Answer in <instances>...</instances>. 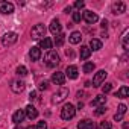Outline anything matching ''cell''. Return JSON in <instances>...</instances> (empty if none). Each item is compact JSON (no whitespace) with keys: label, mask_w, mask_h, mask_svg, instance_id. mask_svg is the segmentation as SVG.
<instances>
[{"label":"cell","mask_w":129,"mask_h":129,"mask_svg":"<svg viewBox=\"0 0 129 129\" xmlns=\"http://www.w3.org/2000/svg\"><path fill=\"white\" fill-rule=\"evenodd\" d=\"M44 61H46V64H47L49 67H56L61 59H59V55L55 50H49L46 53V56H44Z\"/></svg>","instance_id":"6da1fadb"},{"label":"cell","mask_w":129,"mask_h":129,"mask_svg":"<svg viewBox=\"0 0 129 129\" xmlns=\"http://www.w3.org/2000/svg\"><path fill=\"white\" fill-rule=\"evenodd\" d=\"M75 114H76V108L72 103H66L64 108L61 109V118L62 120H70L75 117Z\"/></svg>","instance_id":"7a4b0ae2"},{"label":"cell","mask_w":129,"mask_h":129,"mask_svg":"<svg viewBox=\"0 0 129 129\" xmlns=\"http://www.w3.org/2000/svg\"><path fill=\"white\" fill-rule=\"evenodd\" d=\"M30 37L34 40H43V38H46V26L41 24V23L35 24L32 27V30H30Z\"/></svg>","instance_id":"3957f363"},{"label":"cell","mask_w":129,"mask_h":129,"mask_svg":"<svg viewBox=\"0 0 129 129\" xmlns=\"http://www.w3.org/2000/svg\"><path fill=\"white\" fill-rule=\"evenodd\" d=\"M67 97H69V88L61 87V88H59V91L53 94V97H52V103H61V102L66 100Z\"/></svg>","instance_id":"277c9868"},{"label":"cell","mask_w":129,"mask_h":129,"mask_svg":"<svg viewBox=\"0 0 129 129\" xmlns=\"http://www.w3.org/2000/svg\"><path fill=\"white\" fill-rule=\"evenodd\" d=\"M17 40H18V35H17L15 32H6V34L2 37L3 46H12V44L17 43Z\"/></svg>","instance_id":"5b68a950"},{"label":"cell","mask_w":129,"mask_h":129,"mask_svg":"<svg viewBox=\"0 0 129 129\" xmlns=\"http://www.w3.org/2000/svg\"><path fill=\"white\" fill-rule=\"evenodd\" d=\"M106 76H108V73H106L105 70H99V72L94 75V78H93V87H100V85L105 82Z\"/></svg>","instance_id":"8992f818"},{"label":"cell","mask_w":129,"mask_h":129,"mask_svg":"<svg viewBox=\"0 0 129 129\" xmlns=\"http://www.w3.org/2000/svg\"><path fill=\"white\" fill-rule=\"evenodd\" d=\"M82 20H85L88 24H94V23L99 20V17H97V14L93 12V11H84V14H82Z\"/></svg>","instance_id":"52a82bcc"},{"label":"cell","mask_w":129,"mask_h":129,"mask_svg":"<svg viewBox=\"0 0 129 129\" xmlns=\"http://www.w3.org/2000/svg\"><path fill=\"white\" fill-rule=\"evenodd\" d=\"M24 87H26V84H24L23 81H20V79L12 81V84H11V90H12L14 93H17V94L23 93V91H24Z\"/></svg>","instance_id":"ba28073f"},{"label":"cell","mask_w":129,"mask_h":129,"mask_svg":"<svg viewBox=\"0 0 129 129\" xmlns=\"http://www.w3.org/2000/svg\"><path fill=\"white\" fill-rule=\"evenodd\" d=\"M0 12L2 14H12L14 12V5L2 0V2H0Z\"/></svg>","instance_id":"9c48e42d"},{"label":"cell","mask_w":129,"mask_h":129,"mask_svg":"<svg viewBox=\"0 0 129 129\" xmlns=\"http://www.w3.org/2000/svg\"><path fill=\"white\" fill-rule=\"evenodd\" d=\"M78 129H96V123L90 118H85L78 123Z\"/></svg>","instance_id":"30bf717a"},{"label":"cell","mask_w":129,"mask_h":129,"mask_svg":"<svg viewBox=\"0 0 129 129\" xmlns=\"http://www.w3.org/2000/svg\"><path fill=\"white\" fill-rule=\"evenodd\" d=\"M52 82L56 84V85H64V82H66V75L61 73V72L53 73V76H52Z\"/></svg>","instance_id":"8fae6325"},{"label":"cell","mask_w":129,"mask_h":129,"mask_svg":"<svg viewBox=\"0 0 129 129\" xmlns=\"http://www.w3.org/2000/svg\"><path fill=\"white\" fill-rule=\"evenodd\" d=\"M24 114H26V117H27L29 120H34V118H37V117H38V111H37V108H35V106H32V105L26 106Z\"/></svg>","instance_id":"7c38bea8"},{"label":"cell","mask_w":129,"mask_h":129,"mask_svg":"<svg viewBox=\"0 0 129 129\" xmlns=\"http://www.w3.org/2000/svg\"><path fill=\"white\" fill-rule=\"evenodd\" d=\"M126 109H127L126 105H123V103L118 105V109H117V112L114 114V120H115V121H121L123 117H124V114H126Z\"/></svg>","instance_id":"4fadbf2b"},{"label":"cell","mask_w":129,"mask_h":129,"mask_svg":"<svg viewBox=\"0 0 129 129\" xmlns=\"http://www.w3.org/2000/svg\"><path fill=\"white\" fill-rule=\"evenodd\" d=\"M24 117H26L24 109H18V111H15L14 115H12V121H14L15 124H18V123H21V121L24 120Z\"/></svg>","instance_id":"5bb4252c"},{"label":"cell","mask_w":129,"mask_h":129,"mask_svg":"<svg viewBox=\"0 0 129 129\" xmlns=\"http://www.w3.org/2000/svg\"><path fill=\"white\" fill-rule=\"evenodd\" d=\"M126 11V5L123 2H117L112 5V14H123Z\"/></svg>","instance_id":"9a60e30c"},{"label":"cell","mask_w":129,"mask_h":129,"mask_svg":"<svg viewBox=\"0 0 129 129\" xmlns=\"http://www.w3.org/2000/svg\"><path fill=\"white\" fill-rule=\"evenodd\" d=\"M52 46H53V43H52V40L50 38H43V40H40V49H44V50H52Z\"/></svg>","instance_id":"2e32d148"},{"label":"cell","mask_w":129,"mask_h":129,"mask_svg":"<svg viewBox=\"0 0 129 129\" xmlns=\"http://www.w3.org/2000/svg\"><path fill=\"white\" fill-rule=\"evenodd\" d=\"M29 56H30L32 61H38L41 58V49L40 47H32L30 52H29Z\"/></svg>","instance_id":"e0dca14e"},{"label":"cell","mask_w":129,"mask_h":129,"mask_svg":"<svg viewBox=\"0 0 129 129\" xmlns=\"http://www.w3.org/2000/svg\"><path fill=\"white\" fill-rule=\"evenodd\" d=\"M50 32L53 34V35H58V34H61V24H59V21L55 18V20H52V24H50Z\"/></svg>","instance_id":"ac0fdd59"},{"label":"cell","mask_w":129,"mask_h":129,"mask_svg":"<svg viewBox=\"0 0 129 129\" xmlns=\"http://www.w3.org/2000/svg\"><path fill=\"white\" fill-rule=\"evenodd\" d=\"M90 55H91L90 47H88V46H82V47H81V52H79L81 59H82V61H85V59H88V58H90Z\"/></svg>","instance_id":"d6986e66"},{"label":"cell","mask_w":129,"mask_h":129,"mask_svg":"<svg viewBox=\"0 0 129 129\" xmlns=\"http://www.w3.org/2000/svg\"><path fill=\"white\" fill-rule=\"evenodd\" d=\"M66 73H67V76L70 79H76L78 78V67L76 66H69L67 70H66Z\"/></svg>","instance_id":"ffe728a7"},{"label":"cell","mask_w":129,"mask_h":129,"mask_svg":"<svg viewBox=\"0 0 129 129\" xmlns=\"http://www.w3.org/2000/svg\"><path fill=\"white\" fill-rule=\"evenodd\" d=\"M106 103V97H105V94H99V96H96V99H93V102H91V105H94V106H97V105H105Z\"/></svg>","instance_id":"44dd1931"},{"label":"cell","mask_w":129,"mask_h":129,"mask_svg":"<svg viewBox=\"0 0 129 129\" xmlns=\"http://www.w3.org/2000/svg\"><path fill=\"white\" fill-rule=\"evenodd\" d=\"M81 40H82L81 32H73V34L70 35V38H69V41H70L72 44H78V43H81Z\"/></svg>","instance_id":"7402d4cb"},{"label":"cell","mask_w":129,"mask_h":129,"mask_svg":"<svg viewBox=\"0 0 129 129\" xmlns=\"http://www.w3.org/2000/svg\"><path fill=\"white\" fill-rule=\"evenodd\" d=\"M90 47H91L93 50H100V49H102V41L97 40V38H93V40L90 41ZM91 49H90V50H91Z\"/></svg>","instance_id":"603a6c76"},{"label":"cell","mask_w":129,"mask_h":129,"mask_svg":"<svg viewBox=\"0 0 129 129\" xmlns=\"http://www.w3.org/2000/svg\"><path fill=\"white\" fill-rule=\"evenodd\" d=\"M129 96V88L126 87V85H123L118 91H117V97H120V99H126Z\"/></svg>","instance_id":"cb8c5ba5"},{"label":"cell","mask_w":129,"mask_h":129,"mask_svg":"<svg viewBox=\"0 0 129 129\" xmlns=\"http://www.w3.org/2000/svg\"><path fill=\"white\" fill-rule=\"evenodd\" d=\"M64 41H66V35H64L62 32H61V34H58V35H56V38H55V44H56V47H61V46L64 44Z\"/></svg>","instance_id":"d4e9b609"},{"label":"cell","mask_w":129,"mask_h":129,"mask_svg":"<svg viewBox=\"0 0 129 129\" xmlns=\"http://www.w3.org/2000/svg\"><path fill=\"white\" fill-rule=\"evenodd\" d=\"M127 34H129V30L126 29V30L123 32V35H121V44H123V49H124V50H129V44H127Z\"/></svg>","instance_id":"484cf974"},{"label":"cell","mask_w":129,"mask_h":129,"mask_svg":"<svg viewBox=\"0 0 129 129\" xmlns=\"http://www.w3.org/2000/svg\"><path fill=\"white\" fill-rule=\"evenodd\" d=\"M94 69H96V66L93 62H85L84 64V73H93Z\"/></svg>","instance_id":"4316f807"},{"label":"cell","mask_w":129,"mask_h":129,"mask_svg":"<svg viewBox=\"0 0 129 129\" xmlns=\"http://www.w3.org/2000/svg\"><path fill=\"white\" fill-rule=\"evenodd\" d=\"M17 75H18V76H26V75H27V69H26L24 66H18V67H17Z\"/></svg>","instance_id":"83f0119b"},{"label":"cell","mask_w":129,"mask_h":129,"mask_svg":"<svg viewBox=\"0 0 129 129\" xmlns=\"http://www.w3.org/2000/svg\"><path fill=\"white\" fill-rule=\"evenodd\" d=\"M112 90V84H109V82H106L105 85H102V91H103V94H106V93H109Z\"/></svg>","instance_id":"f1b7e54d"},{"label":"cell","mask_w":129,"mask_h":129,"mask_svg":"<svg viewBox=\"0 0 129 129\" xmlns=\"http://www.w3.org/2000/svg\"><path fill=\"white\" fill-rule=\"evenodd\" d=\"M81 20H82V14H81V11L73 12V21H75V23H79Z\"/></svg>","instance_id":"f546056e"},{"label":"cell","mask_w":129,"mask_h":129,"mask_svg":"<svg viewBox=\"0 0 129 129\" xmlns=\"http://www.w3.org/2000/svg\"><path fill=\"white\" fill-rule=\"evenodd\" d=\"M99 127H100V129H111V127H112V124H111L109 121H102Z\"/></svg>","instance_id":"4dcf8cb0"},{"label":"cell","mask_w":129,"mask_h":129,"mask_svg":"<svg viewBox=\"0 0 129 129\" xmlns=\"http://www.w3.org/2000/svg\"><path fill=\"white\" fill-rule=\"evenodd\" d=\"M84 6H85V3L82 2V0H78V2H75V8H76L78 11H81V9H82Z\"/></svg>","instance_id":"1f68e13d"},{"label":"cell","mask_w":129,"mask_h":129,"mask_svg":"<svg viewBox=\"0 0 129 129\" xmlns=\"http://www.w3.org/2000/svg\"><path fill=\"white\" fill-rule=\"evenodd\" d=\"M35 129H47V123L46 121H38V124H37Z\"/></svg>","instance_id":"d6a6232c"},{"label":"cell","mask_w":129,"mask_h":129,"mask_svg":"<svg viewBox=\"0 0 129 129\" xmlns=\"http://www.w3.org/2000/svg\"><path fill=\"white\" fill-rule=\"evenodd\" d=\"M105 111H106L105 106H99V108L96 109V114H97V115H102V114H105Z\"/></svg>","instance_id":"836d02e7"},{"label":"cell","mask_w":129,"mask_h":129,"mask_svg":"<svg viewBox=\"0 0 129 129\" xmlns=\"http://www.w3.org/2000/svg\"><path fill=\"white\" fill-rule=\"evenodd\" d=\"M38 88H40V90H47V88H49V84H47L46 81H44V82H40Z\"/></svg>","instance_id":"e575fe53"},{"label":"cell","mask_w":129,"mask_h":129,"mask_svg":"<svg viewBox=\"0 0 129 129\" xmlns=\"http://www.w3.org/2000/svg\"><path fill=\"white\" fill-rule=\"evenodd\" d=\"M29 99H30V100H35V99H37V93H35V91H32V93L29 94Z\"/></svg>","instance_id":"d590c367"},{"label":"cell","mask_w":129,"mask_h":129,"mask_svg":"<svg viewBox=\"0 0 129 129\" xmlns=\"http://www.w3.org/2000/svg\"><path fill=\"white\" fill-rule=\"evenodd\" d=\"M123 129H129V123H127V121H124V124H123Z\"/></svg>","instance_id":"8d00e7d4"},{"label":"cell","mask_w":129,"mask_h":129,"mask_svg":"<svg viewBox=\"0 0 129 129\" xmlns=\"http://www.w3.org/2000/svg\"><path fill=\"white\" fill-rule=\"evenodd\" d=\"M106 24H108V21H106V20H103V21H102V27H106Z\"/></svg>","instance_id":"74e56055"},{"label":"cell","mask_w":129,"mask_h":129,"mask_svg":"<svg viewBox=\"0 0 129 129\" xmlns=\"http://www.w3.org/2000/svg\"><path fill=\"white\" fill-rule=\"evenodd\" d=\"M14 129H23V127H21V126H20V124H17V126H15V127H14Z\"/></svg>","instance_id":"f35d334b"},{"label":"cell","mask_w":129,"mask_h":129,"mask_svg":"<svg viewBox=\"0 0 129 129\" xmlns=\"http://www.w3.org/2000/svg\"><path fill=\"white\" fill-rule=\"evenodd\" d=\"M27 129H35V127H34V126H29V127H27Z\"/></svg>","instance_id":"ab89813d"}]
</instances>
